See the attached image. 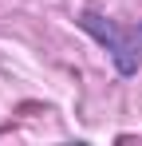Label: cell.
I'll return each mask as SVG.
<instances>
[{
    "label": "cell",
    "mask_w": 142,
    "mask_h": 146,
    "mask_svg": "<svg viewBox=\"0 0 142 146\" xmlns=\"http://www.w3.org/2000/svg\"><path fill=\"white\" fill-rule=\"evenodd\" d=\"M79 28H83V32H91L95 40L115 55L118 75H134V71H138L142 28H126V32H122L115 20H107V16H99V12H83V16H79Z\"/></svg>",
    "instance_id": "cell-1"
}]
</instances>
